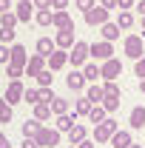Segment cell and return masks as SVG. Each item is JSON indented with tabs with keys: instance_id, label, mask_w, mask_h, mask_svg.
Masks as SVG:
<instances>
[{
	"instance_id": "cell-34",
	"label": "cell",
	"mask_w": 145,
	"mask_h": 148,
	"mask_svg": "<svg viewBox=\"0 0 145 148\" xmlns=\"http://www.w3.org/2000/svg\"><path fill=\"white\" fill-rule=\"evenodd\" d=\"M23 103H29V106L40 103V97H37V91H34V88H26V91H23Z\"/></svg>"
},
{
	"instance_id": "cell-27",
	"label": "cell",
	"mask_w": 145,
	"mask_h": 148,
	"mask_svg": "<svg viewBox=\"0 0 145 148\" xmlns=\"http://www.w3.org/2000/svg\"><path fill=\"white\" fill-rule=\"evenodd\" d=\"M51 111L60 117V114H66V111H68V103H66L63 97H54V100H51Z\"/></svg>"
},
{
	"instance_id": "cell-9",
	"label": "cell",
	"mask_w": 145,
	"mask_h": 148,
	"mask_svg": "<svg viewBox=\"0 0 145 148\" xmlns=\"http://www.w3.org/2000/svg\"><path fill=\"white\" fill-rule=\"evenodd\" d=\"M46 63H49V69H51V71H57V69H63V66L68 63V54H66L63 49H57V51H51V54H49V60H46Z\"/></svg>"
},
{
	"instance_id": "cell-33",
	"label": "cell",
	"mask_w": 145,
	"mask_h": 148,
	"mask_svg": "<svg viewBox=\"0 0 145 148\" xmlns=\"http://www.w3.org/2000/svg\"><path fill=\"white\" fill-rule=\"evenodd\" d=\"M85 80H91V83H97V77H103V74H100V69H97V66H94V63H91V66H85Z\"/></svg>"
},
{
	"instance_id": "cell-32",
	"label": "cell",
	"mask_w": 145,
	"mask_h": 148,
	"mask_svg": "<svg viewBox=\"0 0 145 148\" xmlns=\"http://www.w3.org/2000/svg\"><path fill=\"white\" fill-rule=\"evenodd\" d=\"M103 106H105V111H117L120 108V97H108V94H105V97H103Z\"/></svg>"
},
{
	"instance_id": "cell-12",
	"label": "cell",
	"mask_w": 145,
	"mask_h": 148,
	"mask_svg": "<svg viewBox=\"0 0 145 148\" xmlns=\"http://www.w3.org/2000/svg\"><path fill=\"white\" fill-rule=\"evenodd\" d=\"M131 145V134L128 131H114L111 134V148H128Z\"/></svg>"
},
{
	"instance_id": "cell-11",
	"label": "cell",
	"mask_w": 145,
	"mask_h": 148,
	"mask_svg": "<svg viewBox=\"0 0 145 148\" xmlns=\"http://www.w3.org/2000/svg\"><path fill=\"white\" fill-rule=\"evenodd\" d=\"M46 69V57L43 54H37V57H31L29 63H26V71H29V77H37V74Z\"/></svg>"
},
{
	"instance_id": "cell-31",
	"label": "cell",
	"mask_w": 145,
	"mask_h": 148,
	"mask_svg": "<svg viewBox=\"0 0 145 148\" xmlns=\"http://www.w3.org/2000/svg\"><path fill=\"white\" fill-rule=\"evenodd\" d=\"M51 17H54V14H51L49 9H40V12L34 14V20L40 23V26H49V23H51Z\"/></svg>"
},
{
	"instance_id": "cell-55",
	"label": "cell",
	"mask_w": 145,
	"mask_h": 148,
	"mask_svg": "<svg viewBox=\"0 0 145 148\" xmlns=\"http://www.w3.org/2000/svg\"><path fill=\"white\" fill-rule=\"evenodd\" d=\"M23 3H31V0H23Z\"/></svg>"
},
{
	"instance_id": "cell-23",
	"label": "cell",
	"mask_w": 145,
	"mask_h": 148,
	"mask_svg": "<svg viewBox=\"0 0 145 148\" xmlns=\"http://www.w3.org/2000/svg\"><path fill=\"white\" fill-rule=\"evenodd\" d=\"M68 140H71V145L83 143V140H85V128H83V125H71V131H68Z\"/></svg>"
},
{
	"instance_id": "cell-19",
	"label": "cell",
	"mask_w": 145,
	"mask_h": 148,
	"mask_svg": "<svg viewBox=\"0 0 145 148\" xmlns=\"http://www.w3.org/2000/svg\"><path fill=\"white\" fill-rule=\"evenodd\" d=\"M31 9H34L31 3H23V0H20L17 12H14V14H17V20H20V23H26V20H31Z\"/></svg>"
},
{
	"instance_id": "cell-8",
	"label": "cell",
	"mask_w": 145,
	"mask_h": 148,
	"mask_svg": "<svg viewBox=\"0 0 145 148\" xmlns=\"http://www.w3.org/2000/svg\"><path fill=\"white\" fill-rule=\"evenodd\" d=\"M88 54H94L97 60H108L114 54V49H111V43H94V46H88Z\"/></svg>"
},
{
	"instance_id": "cell-14",
	"label": "cell",
	"mask_w": 145,
	"mask_h": 148,
	"mask_svg": "<svg viewBox=\"0 0 145 148\" xmlns=\"http://www.w3.org/2000/svg\"><path fill=\"white\" fill-rule=\"evenodd\" d=\"M9 63H12V66H26V63H29V57H26V49H23V46H12Z\"/></svg>"
},
{
	"instance_id": "cell-6",
	"label": "cell",
	"mask_w": 145,
	"mask_h": 148,
	"mask_svg": "<svg viewBox=\"0 0 145 148\" xmlns=\"http://www.w3.org/2000/svg\"><path fill=\"white\" fill-rule=\"evenodd\" d=\"M23 83L20 80H12V86H9V91H6V103L9 106H17V103H23Z\"/></svg>"
},
{
	"instance_id": "cell-21",
	"label": "cell",
	"mask_w": 145,
	"mask_h": 148,
	"mask_svg": "<svg viewBox=\"0 0 145 148\" xmlns=\"http://www.w3.org/2000/svg\"><path fill=\"white\" fill-rule=\"evenodd\" d=\"M37 51H40L43 57L51 54V51H54V43H51V37H40V40H37Z\"/></svg>"
},
{
	"instance_id": "cell-48",
	"label": "cell",
	"mask_w": 145,
	"mask_h": 148,
	"mask_svg": "<svg viewBox=\"0 0 145 148\" xmlns=\"http://www.w3.org/2000/svg\"><path fill=\"white\" fill-rule=\"evenodd\" d=\"M0 148H12V143H9V137H6V134H0Z\"/></svg>"
},
{
	"instance_id": "cell-15",
	"label": "cell",
	"mask_w": 145,
	"mask_h": 148,
	"mask_svg": "<svg viewBox=\"0 0 145 148\" xmlns=\"http://www.w3.org/2000/svg\"><path fill=\"white\" fill-rule=\"evenodd\" d=\"M51 26H57V29H71L74 23H71V17H68V12H63V9H60L54 17H51Z\"/></svg>"
},
{
	"instance_id": "cell-1",
	"label": "cell",
	"mask_w": 145,
	"mask_h": 148,
	"mask_svg": "<svg viewBox=\"0 0 145 148\" xmlns=\"http://www.w3.org/2000/svg\"><path fill=\"white\" fill-rule=\"evenodd\" d=\"M117 131V120H111V117H105L103 123H97L94 125V140L97 143H105V140H111V134Z\"/></svg>"
},
{
	"instance_id": "cell-44",
	"label": "cell",
	"mask_w": 145,
	"mask_h": 148,
	"mask_svg": "<svg viewBox=\"0 0 145 148\" xmlns=\"http://www.w3.org/2000/svg\"><path fill=\"white\" fill-rule=\"evenodd\" d=\"M31 3H34L37 9H49V6H51V0H31Z\"/></svg>"
},
{
	"instance_id": "cell-2",
	"label": "cell",
	"mask_w": 145,
	"mask_h": 148,
	"mask_svg": "<svg viewBox=\"0 0 145 148\" xmlns=\"http://www.w3.org/2000/svg\"><path fill=\"white\" fill-rule=\"evenodd\" d=\"M85 57H88V43H85V40H77L74 49H71V54H68V63H74V69H77V66L85 63Z\"/></svg>"
},
{
	"instance_id": "cell-52",
	"label": "cell",
	"mask_w": 145,
	"mask_h": 148,
	"mask_svg": "<svg viewBox=\"0 0 145 148\" xmlns=\"http://www.w3.org/2000/svg\"><path fill=\"white\" fill-rule=\"evenodd\" d=\"M140 88H142V94H145V80H142V83H140Z\"/></svg>"
},
{
	"instance_id": "cell-13",
	"label": "cell",
	"mask_w": 145,
	"mask_h": 148,
	"mask_svg": "<svg viewBox=\"0 0 145 148\" xmlns=\"http://www.w3.org/2000/svg\"><path fill=\"white\" fill-rule=\"evenodd\" d=\"M57 46H60V49L74 46V26H71V29H60V32H57Z\"/></svg>"
},
{
	"instance_id": "cell-10",
	"label": "cell",
	"mask_w": 145,
	"mask_h": 148,
	"mask_svg": "<svg viewBox=\"0 0 145 148\" xmlns=\"http://www.w3.org/2000/svg\"><path fill=\"white\" fill-rule=\"evenodd\" d=\"M66 86H68L71 91H83V88H85V74H80V71H71L68 77H66Z\"/></svg>"
},
{
	"instance_id": "cell-20",
	"label": "cell",
	"mask_w": 145,
	"mask_h": 148,
	"mask_svg": "<svg viewBox=\"0 0 145 148\" xmlns=\"http://www.w3.org/2000/svg\"><path fill=\"white\" fill-rule=\"evenodd\" d=\"M34 117L37 120H49L51 117V103H34Z\"/></svg>"
},
{
	"instance_id": "cell-42",
	"label": "cell",
	"mask_w": 145,
	"mask_h": 148,
	"mask_svg": "<svg viewBox=\"0 0 145 148\" xmlns=\"http://www.w3.org/2000/svg\"><path fill=\"white\" fill-rule=\"evenodd\" d=\"M9 54H12V49H6V43L0 46V63H9Z\"/></svg>"
},
{
	"instance_id": "cell-26",
	"label": "cell",
	"mask_w": 145,
	"mask_h": 148,
	"mask_svg": "<svg viewBox=\"0 0 145 148\" xmlns=\"http://www.w3.org/2000/svg\"><path fill=\"white\" fill-rule=\"evenodd\" d=\"M91 106H94V103H91L88 97H80V100H77V106H74V114H88Z\"/></svg>"
},
{
	"instance_id": "cell-7",
	"label": "cell",
	"mask_w": 145,
	"mask_h": 148,
	"mask_svg": "<svg viewBox=\"0 0 145 148\" xmlns=\"http://www.w3.org/2000/svg\"><path fill=\"white\" fill-rule=\"evenodd\" d=\"M125 54L131 57V60H140V57H142V40H140V37H128L125 40Z\"/></svg>"
},
{
	"instance_id": "cell-37",
	"label": "cell",
	"mask_w": 145,
	"mask_h": 148,
	"mask_svg": "<svg viewBox=\"0 0 145 148\" xmlns=\"http://www.w3.org/2000/svg\"><path fill=\"white\" fill-rule=\"evenodd\" d=\"M14 29H0V43H14Z\"/></svg>"
},
{
	"instance_id": "cell-25",
	"label": "cell",
	"mask_w": 145,
	"mask_h": 148,
	"mask_svg": "<svg viewBox=\"0 0 145 148\" xmlns=\"http://www.w3.org/2000/svg\"><path fill=\"white\" fill-rule=\"evenodd\" d=\"M20 20L17 14H12V12H3V17H0V29H14Z\"/></svg>"
},
{
	"instance_id": "cell-28",
	"label": "cell",
	"mask_w": 145,
	"mask_h": 148,
	"mask_svg": "<svg viewBox=\"0 0 145 148\" xmlns=\"http://www.w3.org/2000/svg\"><path fill=\"white\" fill-rule=\"evenodd\" d=\"M12 117H14V111H12V106L0 100V123H12Z\"/></svg>"
},
{
	"instance_id": "cell-47",
	"label": "cell",
	"mask_w": 145,
	"mask_h": 148,
	"mask_svg": "<svg viewBox=\"0 0 145 148\" xmlns=\"http://www.w3.org/2000/svg\"><path fill=\"white\" fill-rule=\"evenodd\" d=\"M51 6H54V9H66V6H68V0H51Z\"/></svg>"
},
{
	"instance_id": "cell-35",
	"label": "cell",
	"mask_w": 145,
	"mask_h": 148,
	"mask_svg": "<svg viewBox=\"0 0 145 148\" xmlns=\"http://www.w3.org/2000/svg\"><path fill=\"white\" fill-rule=\"evenodd\" d=\"M37 83L40 86H51V69H43V71L37 74Z\"/></svg>"
},
{
	"instance_id": "cell-38",
	"label": "cell",
	"mask_w": 145,
	"mask_h": 148,
	"mask_svg": "<svg viewBox=\"0 0 145 148\" xmlns=\"http://www.w3.org/2000/svg\"><path fill=\"white\" fill-rule=\"evenodd\" d=\"M103 91L108 94V97H120V88H117V83H114V80H108V83H105V88H103Z\"/></svg>"
},
{
	"instance_id": "cell-17",
	"label": "cell",
	"mask_w": 145,
	"mask_h": 148,
	"mask_svg": "<svg viewBox=\"0 0 145 148\" xmlns=\"http://www.w3.org/2000/svg\"><path fill=\"white\" fill-rule=\"evenodd\" d=\"M128 123H131V128H142L145 125V108L142 106H137V108L131 111V120Z\"/></svg>"
},
{
	"instance_id": "cell-3",
	"label": "cell",
	"mask_w": 145,
	"mask_h": 148,
	"mask_svg": "<svg viewBox=\"0 0 145 148\" xmlns=\"http://www.w3.org/2000/svg\"><path fill=\"white\" fill-rule=\"evenodd\" d=\"M108 20V9L105 6H91L88 12H85V23L88 26H103Z\"/></svg>"
},
{
	"instance_id": "cell-43",
	"label": "cell",
	"mask_w": 145,
	"mask_h": 148,
	"mask_svg": "<svg viewBox=\"0 0 145 148\" xmlns=\"http://www.w3.org/2000/svg\"><path fill=\"white\" fill-rule=\"evenodd\" d=\"M20 148H37V140L34 137H26V140L20 143Z\"/></svg>"
},
{
	"instance_id": "cell-4",
	"label": "cell",
	"mask_w": 145,
	"mask_h": 148,
	"mask_svg": "<svg viewBox=\"0 0 145 148\" xmlns=\"http://www.w3.org/2000/svg\"><path fill=\"white\" fill-rule=\"evenodd\" d=\"M34 140H37V145H46V148H54L57 143H60V131H49V128H40L34 134Z\"/></svg>"
},
{
	"instance_id": "cell-41",
	"label": "cell",
	"mask_w": 145,
	"mask_h": 148,
	"mask_svg": "<svg viewBox=\"0 0 145 148\" xmlns=\"http://www.w3.org/2000/svg\"><path fill=\"white\" fill-rule=\"evenodd\" d=\"M91 6H94V0H77V9L80 12H88Z\"/></svg>"
},
{
	"instance_id": "cell-30",
	"label": "cell",
	"mask_w": 145,
	"mask_h": 148,
	"mask_svg": "<svg viewBox=\"0 0 145 148\" xmlns=\"http://www.w3.org/2000/svg\"><path fill=\"white\" fill-rule=\"evenodd\" d=\"M117 26H120V29H131V26H134V14H131V12H120Z\"/></svg>"
},
{
	"instance_id": "cell-45",
	"label": "cell",
	"mask_w": 145,
	"mask_h": 148,
	"mask_svg": "<svg viewBox=\"0 0 145 148\" xmlns=\"http://www.w3.org/2000/svg\"><path fill=\"white\" fill-rule=\"evenodd\" d=\"M9 9H12V0H0V14L9 12Z\"/></svg>"
},
{
	"instance_id": "cell-16",
	"label": "cell",
	"mask_w": 145,
	"mask_h": 148,
	"mask_svg": "<svg viewBox=\"0 0 145 148\" xmlns=\"http://www.w3.org/2000/svg\"><path fill=\"white\" fill-rule=\"evenodd\" d=\"M88 120L94 123V125H97V123H103V120H105V106H103V103H94L91 111H88Z\"/></svg>"
},
{
	"instance_id": "cell-53",
	"label": "cell",
	"mask_w": 145,
	"mask_h": 148,
	"mask_svg": "<svg viewBox=\"0 0 145 148\" xmlns=\"http://www.w3.org/2000/svg\"><path fill=\"white\" fill-rule=\"evenodd\" d=\"M128 148H142V145H134V143H131V145H128Z\"/></svg>"
},
{
	"instance_id": "cell-54",
	"label": "cell",
	"mask_w": 145,
	"mask_h": 148,
	"mask_svg": "<svg viewBox=\"0 0 145 148\" xmlns=\"http://www.w3.org/2000/svg\"><path fill=\"white\" fill-rule=\"evenodd\" d=\"M142 29H145V14H142Z\"/></svg>"
},
{
	"instance_id": "cell-46",
	"label": "cell",
	"mask_w": 145,
	"mask_h": 148,
	"mask_svg": "<svg viewBox=\"0 0 145 148\" xmlns=\"http://www.w3.org/2000/svg\"><path fill=\"white\" fill-rule=\"evenodd\" d=\"M117 6H120V9H131V6H134V0H117Z\"/></svg>"
},
{
	"instance_id": "cell-49",
	"label": "cell",
	"mask_w": 145,
	"mask_h": 148,
	"mask_svg": "<svg viewBox=\"0 0 145 148\" xmlns=\"http://www.w3.org/2000/svg\"><path fill=\"white\" fill-rule=\"evenodd\" d=\"M103 6L105 9H117V0H103Z\"/></svg>"
},
{
	"instance_id": "cell-18",
	"label": "cell",
	"mask_w": 145,
	"mask_h": 148,
	"mask_svg": "<svg viewBox=\"0 0 145 148\" xmlns=\"http://www.w3.org/2000/svg\"><path fill=\"white\" fill-rule=\"evenodd\" d=\"M85 97H88L91 103H103L105 91H103V86H97V83H94V86H88V88H85Z\"/></svg>"
},
{
	"instance_id": "cell-36",
	"label": "cell",
	"mask_w": 145,
	"mask_h": 148,
	"mask_svg": "<svg viewBox=\"0 0 145 148\" xmlns=\"http://www.w3.org/2000/svg\"><path fill=\"white\" fill-rule=\"evenodd\" d=\"M37 97H40V103H51V100H54V94H51V88H49V86H43V88L37 91Z\"/></svg>"
},
{
	"instance_id": "cell-50",
	"label": "cell",
	"mask_w": 145,
	"mask_h": 148,
	"mask_svg": "<svg viewBox=\"0 0 145 148\" xmlns=\"http://www.w3.org/2000/svg\"><path fill=\"white\" fill-rule=\"evenodd\" d=\"M77 148H97V145H94V143H85V140H83V143H77Z\"/></svg>"
},
{
	"instance_id": "cell-40",
	"label": "cell",
	"mask_w": 145,
	"mask_h": 148,
	"mask_svg": "<svg viewBox=\"0 0 145 148\" xmlns=\"http://www.w3.org/2000/svg\"><path fill=\"white\" fill-rule=\"evenodd\" d=\"M20 74H23V66H12V63H9V77H12V80H17Z\"/></svg>"
},
{
	"instance_id": "cell-24",
	"label": "cell",
	"mask_w": 145,
	"mask_h": 148,
	"mask_svg": "<svg viewBox=\"0 0 145 148\" xmlns=\"http://www.w3.org/2000/svg\"><path fill=\"white\" fill-rule=\"evenodd\" d=\"M103 37H105V40H117V37H120V26H114V23H103Z\"/></svg>"
},
{
	"instance_id": "cell-22",
	"label": "cell",
	"mask_w": 145,
	"mask_h": 148,
	"mask_svg": "<svg viewBox=\"0 0 145 148\" xmlns=\"http://www.w3.org/2000/svg\"><path fill=\"white\" fill-rule=\"evenodd\" d=\"M20 131H23V137H34L37 131H40V120H37V117H34V120H26Z\"/></svg>"
},
{
	"instance_id": "cell-29",
	"label": "cell",
	"mask_w": 145,
	"mask_h": 148,
	"mask_svg": "<svg viewBox=\"0 0 145 148\" xmlns=\"http://www.w3.org/2000/svg\"><path fill=\"white\" fill-rule=\"evenodd\" d=\"M71 125H74V120L68 114H60L57 117V131H71Z\"/></svg>"
},
{
	"instance_id": "cell-51",
	"label": "cell",
	"mask_w": 145,
	"mask_h": 148,
	"mask_svg": "<svg viewBox=\"0 0 145 148\" xmlns=\"http://www.w3.org/2000/svg\"><path fill=\"white\" fill-rule=\"evenodd\" d=\"M137 12H140V14H145V0H140V6H137Z\"/></svg>"
},
{
	"instance_id": "cell-39",
	"label": "cell",
	"mask_w": 145,
	"mask_h": 148,
	"mask_svg": "<svg viewBox=\"0 0 145 148\" xmlns=\"http://www.w3.org/2000/svg\"><path fill=\"white\" fill-rule=\"evenodd\" d=\"M134 71H137V77H145V57H140L134 63Z\"/></svg>"
},
{
	"instance_id": "cell-5",
	"label": "cell",
	"mask_w": 145,
	"mask_h": 148,
	"mask_svg": "<svg viewBox=\"0 0 145 148\" xmlns=\"http://www.w3.org/2000/svg\"><path fill=\"white\" fill-rule=\"evenodd\" d=\"M100 74H103L105 80H117V77L122 74V63H120V60H114V57H108V60H105V66L100 69Z\"/></svg>"
}]
</instances>
